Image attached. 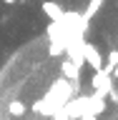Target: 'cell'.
<instances>
[{"label":"cell","instance_id":"obj_1","mask_svg":"<svg viewBox=\"0 0 118 120\" xmlns=\"http://www.w3.org/2000/svg\"><path fill=\"white\" fill-rule=\"evenodd\" d=\"M3 3H5V5H15V0H3Z\"/></svg>","mask_w":118,"mask_h":120}]
</instances>
